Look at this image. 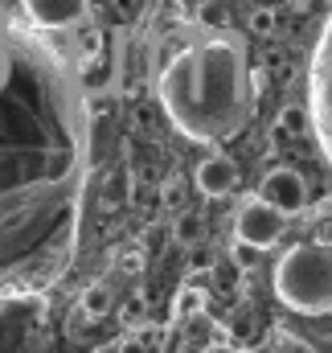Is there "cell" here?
<instances>
[{
    "label": "cell",
    "instance_id": "cell-1",
    "mask_svg": "<svg viewBox=\"0 0 332 353\" xmlns=\"http://www.w3.org/2000/svg\"><path fill=\"white\" fill-rule=\"evenodd\" d=\"M160 103L189 140H226L247 119V62L230 41L185 50L160 79Z\"/></svg>",
    "mask_w": 332,
    "mask_h": 353
},
{
    "label": "cell",
    "instance_id": "cell-2",
    "mask_svg": "<svg viewBox=\"0 0 332 353\" xmlns=\"http://www.w3.org/2000/svg\"><path fill=\"white\" fill-rule=\"evenodd\" d=\"M275 296L295 312H332V247L300 243L275 263Z\"/></svg>",
    "mask_w": 332,
    "mask_h": 353
},
{
    "label": "cell",
    "instance_id": "cell-3",
    "mask_svg": "<svg viewBox=\"0 0 332 353\" xmlns=\"http://www.w3.org/2000/svg\"><path fill=\"white\" fill-rule=\"evenodd\" d=\"M308 123H312V136L324 152V161L332 165V12L316 37V50H312V70H308Z\"/></svg>",
    "mask_w": 332,
    "mask_h": 353
},
{
    "label": "cell",
    "instance_id": "cell-4",
    "mask_svg": "<svg viewBox=\"0 0 332 353\" xmlns=\"http://www.w3.org/2000/svg\"><path fill=\"white\" fill-rule=\"evenodd\" d=\"M283 226H287V218L275 214L271 205H262L258 197L247 201V205L234 214V234H238V247H247V251H267V247H275V243L283 239Z\"/></svg>",
    "mask_w": 332,
    "mask_h": 353
},
{
    "label": "cell",
    "instance_id": "cell-5",
    "mask_svg": "<svg viewBox=\"0 0 332 353\" xmlns=\"http://www.w3.org/2000/svg\"><path fill=\"white\" fill-rule=\"evenodd\" d=\"M254 197L262 201V205H271L275 214H300L304 205H308V181L295 173V169H271V173L258 181V189H254Z\"/></svg>",
    "mask_w": 332,
    "mask_h": 353
},
{
    "label": "cell",
    "instance_id": "cell-6",
    "mask_svg": "<svg viewBox=\"0 0 332 353\" xmlns=\"http://www.w3.org/2000/svg\"><path fill=\"white\" fill-rule=\"evenodd\" d=\"M25 12L41 29H70L86 17V0H25Z\"/></svg>",
    "mask_w": 332,
    "mask_h": 353
},
{
    "label": "cell",
    "instance_id": "cell-7",
    "mask_svg": "<svg viewBox=\"0 0 332 353\" xmlns=\"http://www.w3.org/2000/svg\"><path fill=\"white\" fill-rule=\"evenodd\" d=\"M193 181H197V189L205 193V197H226L234 185H238V165L230 161V157H205L201 165H197V173H193Z\"/></svg>",
    "mask_w": 332,
    "mask_h": 353
},
{
    "label": "cell",
    "instance_id": "cell-8",
    "mask_svg": "<svg viewBox=\"0 0 332 353\" xmlns=\"http://www.w3.org/2000/svg\"><path fill=\"white\" fill-rule=\"evenodd\" d=\"M279 123H283V132H287V136H295V140L312 132V123H308V111H304V107H295V103H291V107H283Z\"/></svg>",
    "mask_w": 332,
    "mask_h": 353
},
{
    "label": "cell",
    "instance_id": "cell-9",
    "mask_svg": "<svg viewBox=\"0 0 332 353\" xmlns=\"http://www.w3.org/2000/svg\"><path fill=\"white\" fill-rule=\"evenodd\" d=\"M107 308H111V292H107L103 283H90V288H86V296H83V312L94 321V316H103Z\"/></svg>",
    "mask_w": 332,
    "mask_h": 353
},
{
    "label": "cell",
    "instance_id": "cell-10",
    "mask_svg": "<svg viewBox=\"0 0 332 353\" xmlns=\"http://www.w3.org/2000/svg\"><path fill=\"white\" fill-rule=\"evenodd\" d=\"M275 25H279V21H275V12H271V8H254V12H250V29H254L258 37H271V33H275Z\"/></svg>",
    "mask_w": 332,
    "mask_h": 353
},
{
    "label": "cell",
    "instance_id": "cell-11",
    "mask_svg": "<svg viewBox=\"0 0 332 353\" xmlns=\"http://www.w3.org/2000/svg\"><path fill=\"white\" fill-rule=\"evenodd\" d=\"M172 230H176V239H180V243H193V239L201 234V226H197V218H193V214H180Z\"/></svg>",
    "mask_w": 332,
    "mask_h": 353
},
{
    "label": "cell",
    "instance_id": "cell-12",
    "mask_svg": "<svg viewBox=\"0 0 332 353\" xmlns=\"http://www.w3.org/2000/svg\"><path fill=\"white\" fill-rule=\"evenodd\" d=\"M201 21H205L209 29H222V25H226V8H218V4H205V8H201Z\"/></svg>",
    "mask_w": 332,
    "mask_h": 353
},
{
    "label": "cell",
    "instance_id": "cell-13",
    "mask_svg": "<svg viewBox=\"0 0 332 353\" xmlns=\"http://www.w3.org/2000/svg\"><path fill=\"white\" fill-rule=\"evenodd\" d=\"M119 353H144V345H140V341H123V345H119Z\"/></svg>",
    "mask_w": 332,
    "mask_h": 353
},
{
    "label": "cell",
    "instance_id": "cell-14",
    "mask_svg": "<svg viewBox=\"0 0 332 353\" xmlns=\"http://www.w3.org/2000/svg\"><path fill=\"white\" fill-rule=\"evenodd\" d=\"M94 353H119V345H103V350H94Z\"/></svg>",
    "mask_w": 332,
    "mask_h": 353
}]
</instances>
